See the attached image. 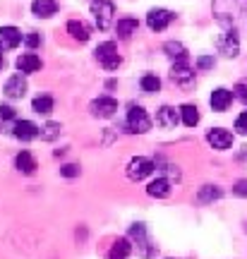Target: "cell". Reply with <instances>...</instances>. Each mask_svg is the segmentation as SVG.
Segmentation results:
<instances>
[{"mask_svg":"<svg viewBox=\"0 0 247 259\" xmlns=\"http://www.w3.org/2000/svg\"><path fill=\"white\" fill-rule=\"evenodd\" d=\"M235 96H238L242 103H247V84L245 82H240L238 87H235Z\"/></svg>","mask_w":247,"mask_h":259,"instance_id":"obj_33","label":"cell"},{"mask_svg":"<svg viewBox=\"0 0 247 259\" xmlns=\"http://www.w3.org/2000/svg\"><path fill=\"white\" fill-rule=\"evenodd\" d=\"M137 27H139V22L135 17H122V19H118L115 31H118L120 38H130L132 34H137Z\"/></svg>","mask_w":247,"mask_h":259,"instance_id":"obj_19","label":"cell"},{"mask_svg":"<svg viewBox=\"0 0 247 259\" xmlns=\"http://www.w3.org/2000/svg\"><path fill=\"white\" fill-rule=\"evenodd\" d=\"M171 77H173V82L183 84V87H190V84L194 82V70L190 67V60H187V58L175 60L173 70H171Z\"/></svg>","mask_w":247,"mask_h":259,"instance_id":"obj_6","label":"cell"},{"mask_svg":"<svg viewBox=\"0 0 247 259\" xmlns=\"http://www.w3.org/2000/svg\"><path fill=\"white\" fill-rule=\"evenodd\" d=\"M5 94H8L10 99H22V96L27 94V82H24V77H22V74H12L8 82H5Z\"/></svg>","mask_w":247,"mask_h":259,"instance_id":"obj_14","label":"cell"},{"mask_svg":"<svg viewBox=\"0 0 247 259\" xmlns=\"http://www.w3.org/2000/svg\"><path fill=\"white\" fill-rule=\"evenodd\" d=\"M207 139H209V144L216 149V151H226V149H230V144H233V135H230L228 130H223V127L209 130Z\"/></svg>","mask_w":247,"mask_h":259,"instance_id":"obj_9","label":"cell"},{"mask_svg":"<svg viewBox=\"0 0 247 259\" xmlns=\"http://www.w3.org/2000/svg\"><path fill=\"white\" fill-rule=\"evenodd\" d=\"M60 173H63L65 178H74V176H79V166H74V163H67V166L60 168Z\"/></svg>","mask_w":247,"mask_h":259,"instance_id":"obj_30","label":"cell"},{"mask_svg":"<svg viewBox=\"0 0 247 259\" xmlns=\"http://www.w3.org/2000/svg\"><path fill=\"white\" fill-rule=\"evenodd\" d=\"M163 51L171 58H173V60H183V58H187V51H185V46H183V44H178V41H168V44L163 46Z\"/></svg>","mask_w":247,"mask_h":259,"instance_id":"obj_24","label":"cell"},{"mask_svg":"<svg viewBox=\"0 0 247 259\" xmlns=\"http://www.w3.org/2000/svg\"><path fill=\"white\" fill-rule=\"evenodd\" d=\"M19 41H22V31L17 27H0V53L17 48Z\"/></svg>","mask_w":247,"mask_h":259,"instance_id":"obj_10","label":"cell"},{"mask_svg":"<svg viewBox=\"0 0 247 259\" xmlns=\"http://www.w3.org/2000/svg\"><path fill=\"white\" fill-rule=\"evenodd\" d=\"M130 252H132V245H130L128 238H120V240L113 242V247L108 252V259H128Z\"/></svg>","mask_w":247,"mask_h":259,"instance_id":"obj_20","label":"cell"},{"mask_svg":"<svg viewBox=\"0 0 247 259\" xmlns=\"http://www.w3.org/2000/svg\"><path fill=\"white\" fill-rule=\"evenodd\" d=\"M180 120H183L187 127H194V125L199 122V111H197V106H192V103L180 106Z\"/></svg>","mask_w":247,"mask_h":259,"instance_id":"obj_22","label":"cell"},{"mask_svg":"<svg viewBox=\"0 0 247 259\" xmlns=\"http://www.w3.org/2000/svg\"><path fill=\"white\" fill-rule=\"evenodd\" d=\"M96 60H99L106 70H118L120 65V56H118V46L113 41H106V44H99L96 46Z\"/></svg>","mask_w":247,"mask_h":259,"instance_id":"obj_2","label":"cell"},{"mask_svg":"<svg viewBox=\"0 0 247 259\" xmlns=\"http://www.w3.org/2000/svg\"><path fill=\"white\" fill-rule=\"evenodd\" d=\"M221 197V190L219 187H214V185H204L201 187V192H199V202H214V199H219Z\"/></svg>","mask_w":247,"mask_h":259,"instance_id":"obj_26","label":"cell"},{"mask_svg":"<svg viewBox=\"0 0 247 259\" xmlns=\"http://www.w3.org/2000/svg\"><path fill=\"white\" fill-rule=\"evenodd\" d=\"M24 44H27L29 48L41 46V34H36V31H29L27 36H24Z\"/></svg>","mask_w":247,"mask_h":259,"instance_id":"obj_28","label":"cell"},{"mask_svg":"<svg viewBox=\"0 0 247 259\" xmlns=\"http://www.w3.org/2000/svg\"><path fill=\"white\" fill-rule=\"evenodd\" d=\"M15 118V108L12 106H0V120H12Z\"/></svg>","mask_w":247,"mask_h":259,"instance_id":"obj_31","label":"cell"},{"mask_svg":"<svg viewBox=\"0 0 247 259\" xmlns=\"http://www.w3.org/2000/svg\"><path fill=\"white\" fill-rule=\"evenodd\" d=\"M3 65H5V58H3V53H0V70H3Z\"/></svg>","mask_w":247,"mask_h":259,"instance_id":"obj_35","label":"cell"},{"mask_svg":"<svg viewBox=\"0 0 247 259\" xmlns=\"http://www.w3.org/2000/svg\"><path fill=\"white\" fill-rule=\"evenodd\" d=\"M235 130H238L240 135H247V111L238 115V120H235Z\"/></svg>","mask_w":247,"mask_h":259,"instance_id":"obj_29","label":"cell"},{"mask_svg":"<svg viewBox=\"0 0 247 259\" xmlns=\"http://www.w3.org/2000/svg\"><path fill=\"white\" fill-rule=\"evenodd\" d=\"M128 127L130 132H149L151 130V118L147 115V111L142 106H130L128 111Z\"/></svg>","mask_w":247,"mask_h":259,"instance_id":"obj_3","label":"cell"},{"mask_svg":"<svg viewBox=\"0 0 247 259\" xmlns=\"http://www.w3.org/2000/svg\"><path fill=\"white\" fill-rule=\"evenodd\" d=\"M139 84H142V89H144V92H149V94H154V92H158V89H161V79H158L156 74H144V77L139 79Z\"/></svg>","mask_w":247,"mask_h":259,"instance_id":"obj_25","label":"cell"},{"mask_svg":"<svg viewBox=\"0 0 247 259\" xmlns=\"http://www.w3.org/2000/svg\"><path fill=\"white\" fill-rule=\"evenodd\" d=\"M58 132H60V125H58V122H48L46 127L41 130V137L44 139H55L58 137Z\"/></svg>","mask_w":247,"mask_h":259,"instance_id":"obj_27","label":"cell"},{"mask_svg":"<svg viewBox=\"0 0 247 259\" xmlns=\"http://www.w3.org/2000/svg\"><path fill=\"white\" fill-rule=\"evenodd\" d=\"M197 67H199V70H209V67H214V58H209V56L197 58Z\"/></svg>","mask_w":247,"mask_h":259,"instance_id":"obj_32","label":"cell"},{"mask_svg":"<svg viewBox=\"0 0 247 259\" xmlns=\"http://www.w3.org/2000/svg\"><path fill=\"white\" fill-rule=\"evenodd\" d=\"M216 46H219V51L226 58H235L238 56V51H240V38H238L235 31H226V34H221L219 36Z\"/></svg>","mask_w":247,"mask_h":259,"instance_id":"obj_7","label":"cell"},{"mask_svg":"<svg viewBox=\"0 0 247 259\" xmlns=\"http://www.w3.org/2000/svg\"><path fill=\"white\" fill-rule=\"evenodd\" d=\"M149 197H156V199H163V197H168L171 194V180H166V178H156V180H151L147 187Z\"/></svg>","mask_w":247,"mask_h":259,"instance_id":"obj_18","label":"cell"},{"mask_svg":"<svg viewBox=\"0 0 247 259\" xmlns=\"http://www.w3.org/2000/svg\"><path fill=\"white\" fill-rule=\"evenodd\" d=\"M173 12L171 10H163V8H154V10H149V15H147V24L151 31H163L171 22H173Z\"/></svg>","mask_w":247,"mask_h":259,"instance_id":"obj_5","label":"cell"},{"mask_svg":"<svg viewBox=\"0 0 247 259\" xmlns=\"http://www.w3.org/2000/svg\"><path fill=\"white\" fill-rule=\"evenodd\" d=\"M154 168L156 166L149 161V158L135 156L128 163V178H130V180H135V183H139V180H144L147 176H151V173H154Z\"/></svg>","mask_w":247,"mask_h":259,"instance_id":"obj_4","label":"cell"},{"mask_svg":"<svg viewBox=\"0 0 247 259\" xmlns=\"http://www.w3.org/2000/svg\"><path fill=\"white\" fill-rule=\"evenodd\" d=\"M17 70L22 74L36 72V70H41V58H38L36 53H22V56L17 58Z\"/></svg>","mask_w":247,"mask_h":259,"instance_id":"obj_15","label":"cell"},{"mask_svg":"<svg viewBox=\"0 0 247 259\" xmlns=\"http://www.w3.org/2000/svg\"><path fill=\"white\" fill-rule=\"evenodd\" d=\"M180 122V108L175 111L173 106H161L156 113V125L163 130H175V125Z\"/></svg>","mask_w":247,"mask_h":259,"instance_id":"obj_8","label":"cell"},{"mask_svg":"<svg viewBox=\"0 0 247 259\" xmlns=\"http://www.w3.org/2000/svg\"><path fill=\"white\" fill-rule=\"evenodd\" d=\"M233 192L238 194V197H247V180H240L238 185L233 187Z\"/></svg>","mask_w":247,"mask_h":259,"instance_id":"obj_34","label":"cell"},{"mask_svg":"<svg viewBox=\"0 0 247 259\" xmlns=\"http://www.w3.org/2000/svg\"><path fill=\"white\" fill-rule=\"evenodd\" d=\"M67 34L74 38V41H89V36H92V31H89V27L84 24V22H79V19H70L67 22Z\"/></svg>","mask_w":247,"mask_h":259,"instance_id":"obj_17","label":"cell"},{"mask_svg":"<svg viewBox=\"0 0 247 259\" xmlns=\"http://www.w3.org/2000/svg\"><path fill=\"white\" fill-rule=\"evenodd\" d=\"M31 12L36 15V17H53L55 12H58V3L55 0H34L31 3Z\"/></svg>","mask_w":247,"mask_h":259,"instance_id":"obj_16","label":"cell"},{"mask_svg":"<svg viewBox=\"0 0 247 259\" xmlns=\"http://www.w3.org/2000/svg\"><path fill=\"white\" fill-rule=\"evenodd\" d=\"M31 108L41 115H48V113L53 111V99L51 96H36L34 101H31Z\"/></svg>","mask_w":247,"mask_h":259,"instance_id":"obj_23","label":"cell"},{"mask_svg":"<svg viewBox=\"0 0 247 259\" xmlns=\"http://www.w3.org/2000/svg\"><path fill=\"white\" fill-rule=\"evenodd\" d=\"M92 15L96 19L99 29H108L113 24V15H115V5L110 0H94L92 3Z\"/></svg>","mask_w":247,"mask_h":259,"instance_id":"obj_1","label":"cell"},{"mask_svg":"<svg viewBox=\"0 0 247 259\" xmlns=\"http://www.w3.org/2000/svg\"><path fill=\"white\" fill-rule=\"evenodd\" d=\"M15 166L22 170V173H27V176H31L34 170H36V161H34V156L29 154V151H19L17 158H15Z\"/></svg>","mask_w":247,"mask_h":259,"instance_id":"obj_21","label":"cell"},{"mask_svg":"<svg viewBox=\"0 0 247 259\" xmlns=\"http://www.w3.org/2000/svg\"><path fill=\"white\" fill-rule=\"evenodd\" d=\"M230 101H233V94H230L228 89H223V87H219V89H214V92H211L209 103H211V108H214L216 113L228 111Z\"/></svg>","mask_w":247,"mask_h":259,"instance_id":"obj_12","label":"cell"},{"mask_svg":"<svg viewBox=\"0 0 247 259\" xmlns=\"http://www.w3.org/2000/svg\"><path fill=\"white\" fill-rule=\"evenodd\" d=\"M38 125L36 122H31V120H19L15 122V130H12V135L17 139H22V142H29V139H36L38 137Z\"/></svg>","mask_w":247,"mask_h":259,"instance_id":"obj_13","label":"cell"},{"mask_svg":"<svg viewBox=\"0 0 247 259\" xmlns=\"http://www.w3.org/2000/svg\"><path fill=\"white\" fill-rule=\"evenodd\" d=\"M115 111H118V101L110 96H99L96 101H92V113L96 118H110Z\"/></svg>","mask_w":247,"mask_h":259,"instance_id":"obj_11","label":"cell"}]
</instances>
